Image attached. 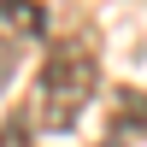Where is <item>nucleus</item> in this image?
<instances>
[{
    "mask_svg": "<svg viewBox=\"0 0 147 147\" xmlns=\"http://www.w3.org/2000/svg\"><path fill=\"white\" fill-rule=\"evenodd\" d=\"M94 82H100V53H94L88 35H59L41 59V77H35V106H41V129L47 136H71L82 118V106L94 100Z\"/></svg>",
    "mask_w": 147,
    "mask_h": 147,
    "instance_id": "obj_1",
    "label": "nucleus"
},
{
    "mask_svg": "<svg viewBox=\"0 0 147 147\" xmlns=\"http://www.w3.org/2000/svg\"><path fill=\"white\" fill-rule=\"evenodd\" d=\"M0 35L6 41H41L47 35V6L41 0H0Z\"/></svg>",
    "mask_w": 147,
    "mask_h": 147,
    "instance_id": "obj_2",
    "label": "nucleus"
},
{
    "mask_svg": "<svg viewBox=\"0 0 147 147\" xmlns=\"http://www.w3.org/2000/svg\"><path fill=\"white\" fill-rule=\"evenodd\" d=\"M112 129H118V136H136V129H147V94H136V88H124V94H118V118H112Z\"/></svg>",
    "mask_w": 147,
    "mask_h": 147,
    "instance_id": "obj_3",
    "label": "nucleus"
},
{
    "mask_svg": "<svg viewBox=\"0 0 147 147\" xmlns=\"http://www.w3.org/2000/svg\"><path fill=\"white\" fill-rule=\"evenodd\" d=\"M0 147H30V129H24V124H6V129H0Z\"/></svg>",
    "mask_w": 147,
    "mask_h": 147,
    "instance_id": "obj_4",
    "label": "nucleus"
},
{
    "mask_svg": "<svg viewBox=\"0 0 147 147\" xmlns=\"http://www.w3.org/2000/svg\"><path fill=\"white\" fill-rule=\"evenodd\" d=\"M100 147H124V136H112V141H100Z\"/></svg>",
    "mask_w": 147,
    "mask_h": 147,
    "instance_id": "obj_5",
    "label": "nucleus"
}]
</instances>
